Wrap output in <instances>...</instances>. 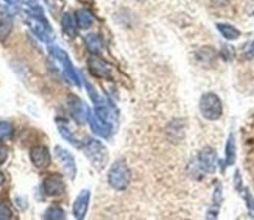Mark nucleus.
Wrapping results in <instances>:
<instances>
[{
	"mask_svg": "<svg viewBox=\"0 0 254 220\" xmlns=\"http://www.w3.org/2000/svg\"><path fill=\"white\" fill-rule=\"evenodd\" d=\"M83 151L86 153L87 159L92 162V166L97 170H102L106 167V162H108V151L105 148V146L102 144L100 141L92 139V138H87L83 144H81Z\"/></svg>",
	"mask_w": 254,
	"mask_h": 220,
	"instance_id": "nucleus-1",
	"label": "nucleus"
},
{
	"mask_svg": "<svg viewBox=\"0 0 254 220\" xmlns=\"http://www.w3.org/2000/svg\"><path fill=\"white\" fill-rule=\"evenodd\" d=\"M108 183L116 191H125L131 183V170L124 161L114 162L108 170Z\"/></svg>",
	"mask_w": 254,
	"mask_h": 220,
	"instance_id": "nucleus-2",
	"label": "nucleus"
},
{
	"mask_svg": "<svg viewBox=\"0 0 254 220\" xmlns=\"http://www.w3.org/2000/svg\"><path fill=\"white\" fill-rule=\"evenodd\" d=\"M200 113L207 120H218L223 114V103L214 92H207L200 98Z\"/></svg>",
	"mask_w": 254,
	"mask_h": 220,
	"instance_id": "nucleus-3",
	"label": "nucleus"
},
{
	"mask_svg": "<svg viewBox=\"0 0 254 220\" xmlns=\"http://www.w3.org/2000/svg\"><path fill=\"white\" fill-rule=\"evenodd\" d=\"M50 53H52V57L57 60V63L61 66L64 75L67 76L72 83H75L76 86H80L81 83L78 80V75H76L75 69L72 68V63H70V60L67 57V53H65L64 50H61V49H58V47H50Z\"/></svg>",
	"mask_w": 254,
	"mask_h": 220,
	"instance_id": "nucleus-4",
	"label": "nucleus"
},
{
	"mask_svg": "<svg viewBox=\"0 0 254 220\" xmlns=\"http://www.w3.org/2000/svg\"><path fill=\"white\" fill-rule=\"evenodd\" d=\"M55 158H57V161L61 166V169L64 170V173L67 175L70 180H73L76 177V164H75V159L70 153L65 148L57 146L55 147Z\"/></svg>",
	"mask_w": 254,
	"mask_h": 220,
	"instance_id": "nucleus-5",
	"label": "nucleus"
},
{
	"mask_svg": "<svg viewBox=\"0 0 254 220\" xmlns=\"http://www.w3.org/2000/svg\"><path fill=\"white\" fill-rule=\"evenodd\" d=\"M28 25L31 28V31L35 33V35L44 41V42H50L53 35H52V30L49 28V25L46 24V20H44V17H38V16H33L30 14L28 17Z\"/></svg>",
	"mask_w": 254,
	"mask_h": 220,
	"instance_id": "nucleus-6",
	"label": "nucleus"
},
{
	"mask_svg": "<svg viewBox=\"0 0 254 220\" xmlns=\"http://www.w3.org/2000/svg\"><path fill=\"white\" fill-rule=\"evenodd\" d=\"M42 189H44V194L49 197H58L64 194L65 183L60 175H49L42 183Z\"/></svg>",
	"mask_w": 254,
	"mask_h": 220,
	"instance_id": "nucleus-7",
	"label": "nucleus"
},
{
	"mask_svg": "<svg viewBox=\"0 0 254 220\" xmlns=\"http://www.w3.org/2000/svg\"><path fill=\"white\" fill-rule=\"evenodd\" d=\"M200 169L206 173H212L217 166V153L212 147H204L198 155Z\"/></svg>",
	"mask_w": 254,
	"mask_h": 220,
	"instance_id": "nucleus-8",
	"label": "nucleus"
},
{
	"mask_svg": "<svg viewBox=\"0 0 254 220\" xmlns=\"http://www.w3.org/2000/svg\"><path fill=\"white\" fill-rule=\"evenodd\" d=\"M30 159L36 169H46L50 164V153L44 146H36L30 150Z\"/></svg>",
	"mask_w": 254,
	"mask_h": 220,
	"instance_id": "nucleus-9",
	"label": "nucleus"
},
{
	"mask_svg": "<svg viewBox=\"0 0 254 220\" xmlns=\"http://www.w3.org/2000/svg\"><path fill=\"white\" fill-rule=\"evenodd\" d=\"M67 106L70 109V114L78 120L80 124H83L84 120L87 119V114H89V109H87V106L80 100L78 97L75 95H70L67 98Z\"/></svg>",
	"mask_w": 254,
	"mask_h": 220,
	"instance_id": "nucleus-10",
	"label": "nucleus"
},
{
	"mask_svg": "<svg viewBox=\"0 0 254 220\" xmlns=\"http://www.w3.org/2000/svg\"><path fill=\"white\" fill-rule=\"evenodd\" d=\"M87 64H89V69H91L92 75L98 76V78H103V80L111 78V69H109V66L103 60L95 57V55L89 58Z\"/></svg>",
	"mask_w": 254,
	"mask_h": 220,
	"instance_id": "nucleus-11",
	"label": "nucleus"
},
{
	"mask_svg": "<svg viewBox=\"0 0 254 220\" xmlns=\"http://www.w3.org/2000/svg\"><path fill=\"white\" fill-rule=\"evenodd\" d=\"M89 200H91V192L84 189L83 192H80V195L76 197V200L73 203V216L75 219H84L87 208H89Z\"/></svg>",
	"mask_w": 254,
	"mask_h": 220,
	"instance_id": "nucleus-12",
	"label": "nucleus"
},
{
	"mask_svg": "<svg viewBox=\"0 0 254 220\" xmlns=\"http://www.w3.org/2000/svg\"><path fill=\"white\" fill-rule=\"evenodd\" d=\"M87 120H89V124L92 127L94 133H97L98 136H103V138L109 136V127H111V125L105 124L103 120H100V119L97 117V114L89 113V114H87Z\"/></svg>",
	"mask_w": 254,
	"mask_h": 220,
	"instance_id": "nucleus-13",
	"label": "nucleus"
},
{
	"mask_svg": "<svg viewBox=\"0 0 254 220\" xmlns=\"http://www.w3.org/2000/svg\"><path fill=\"white\" fill-rule=\"evenodd\" d=\"M61 27L64 30L65 35L69 36H75L76 35V30H78V24H76V17L70 13H65L61 17Z\"/></svg>",
	"mask_w": 254,
	"mask_h": 220,
	"instance_id": "nucleus-14",
	"label": "nucleus"
},
{
	"mask_svg": "<svg viewBox=\"0 0 254 220\" xmlns=\"http://www.w3.org/2000/svg\"><path fill=\"white\" fill-rule=\"evenodd\" d=\"M57 125H58V131L61 133V136H63V138L67 139L72 146H75V147H81V144L78 142V138H76V136L73 135V131L67 127V124L63 122L61 119H57Z\"/></svg>",
	"mask_w": 254,
	"mask_h": 220,
	"instance_id": "nucleus-15",
	"label": "nucleus"
},
{
	"mask_svg": "<svg viewBox=\"0 0 254 220\" xmlns=\"http://www.w3.org/2000/svg\"><path fill=\"white\" fill-rule=\"evenodd\" d=\"M11 30H13V19L9 14L0 11V41H5L9 36Z\"/></svg>",
	"mask_w": 254,
	"mask_h": 220,
	"instance_id": "nucleus-16",
	"label": "nucleus"
},
{
	"mask_svg": "<svg viewBox=\"0 0 254 220\" xmlns=\"http://www.w3.org/2000/svg\"><path fill=\"white\" fill-rule=\"evenodd\" d=\"M75 17H76V24H78V28H81V30L91 28L92 24H94V17H92V14H91L87 9H80V11H76Z\"/></svg>",
	"mask_w": 254,
	"mask_h": 220,
	"instance_id": "nucleus-17",
	"label": "nucleus"
},
{
	"mask_svg": "<svg viewBox=\"0 0 254 220\" xmlns=\"http://www.w3.org/2000/svg\"><path fill=\"white\" fill-rule=\"evenodd\" d=\"M215 50L211 47H201L200 50L196 52V60L200 61L203 66H211L215 60Z\"/></svg>",
	"mask_w": 254,
	"mask_h": 220,
	"instance_id": "nucleus-18",
	"label": "nucleus"
},
{
	"mask_svg": "<svg viewBox=\"0 0 254 220\" xmlns=\"http://www.w3.org/2000/svg\"><path fill=\"white\" fill-rule=\"evenodd\" d=\"M217 28L220 31V35H222L228 41H234V39H237L240 36V31L236 27L229 25V24H217Z\"/></svg>",
	"mask_w": 254,
	"mask_h": 220,
	"instance_id": "nucleus-19",
	"label": "nucleus"
},
{
	"mask_svg": "<svg viewBox=\"0 0 254 220\" xmlns=\"http://www.w3.org/2000/svg\"><path fill=\"white\" fill-rule=\"evenodd\" d=\"M225 158H226V166H233L236 161V142H234V135H229L226 148H225Z\"/></svg>",
	"mask_w": 254,
	"mask_h": 220,
	"instance_id": "nucleus-20",
	"label": "nucleus"
},
{
	"mask_svg": "<svg viewBox=\"0 0 254 220\" xmlns=\"http://www.w3.org/2000/svg\"><path fill=\"white\" fill-rule=\"evenodd\" d=\"M86 46L92 53H98L102 50V39L98 35H87L86 36Z\"/></svg>",
	"mask_w": 254,
	"mask_h": 220,
	"instance_id": "nucleus-21",
	"label": "nucleus"
},
{
	"mask_svg": "<svg viewBox=\"0 0 254 220\" xmlns=\"http://www.w3.org/2000/svg\"><path fill=\"white\" fill-rule=\"evenodd\" d=\"M14 135V127L13 124L0 120V141H9Z\"/></svg>",
	"mask_w": 254,
	"mask_h": 220,
	"instance_id": "nucleus-22",
	"label": "nucleus"
},
{
	"mask_svg": "<svg viewBox=\"0 0 254 220\" xmlns=\"http://www.w3.org/2000/svg\"><path fill=\"white\" fill-rule=\"evenodd\" d=\"M44 219H47V220H63V219H65V213H64V210H61L60 206H50L49 210L44 213Z\"/></svg>",
	"mask_w": 254,
	"mask_h": 220,
	"instance_id": "nucleus-23",
	"label": "nucleus"
},
{
	"mask_svg": "<svg viewBox=\"0 0 254 220\" xmlns=\"http://www.w3.org/2000/svg\"><path fill=\"white\" fill-rule=\"evenodd\" d=\"M46 3H47L49 9L52 11V14H58L64 6L63 0H46Z\"/></svg>",
	"mask_w": 254,
	"mask_h": 220,
	"instance_id": "nucleus-24",
	"label": "nucleus"
},
{
	"mask_svg": "<svg viewBox=\"0 0 254 220\" xmlns=\"http://www.w3.org/2000/svg\"><path fill=\"white\" fill-rule=\"evenodd\" d=\"M240 192L244 194V199L247 200V206H248V211H250L251 217H254V200H253L251 194L248 192V189H242Z\"/></svg>",
	"mask_w": 254,
	"mask_h": 220,
	"instance_id": "nucleus-25",
	"label": "nucleus"
},
{
	"mask_svg": "<svg viewBox=\"0 0 254 220\" xmlns=\"http://www.w3.org/2000/svg\"><path fill=\"white\" fill-rule=\"evenodd\" d=\"M13 219V213L5 203H0V220H9Z\"/></svg>",
	"mask_w": 254,
	"mask_h": 220,
	"instance_id": "nucleus-26",
	"label": "nucleus"
},
{
	"mask_svg": "<svg viewBox=\"0 0 254 220\" xmlns=\"http://www.w3.org/2000/svg\"><path fill=\"white\" fill-rule=\"evenodd\" d=\"M244 57L247 60L254 58V41H251L250 44H247V47L244 49Z\"/></svg>",
	"mask_w": 254,
	"mask_h": 220,
	"instance_id": "nucleus-27",
	"label": "nucleus"
},
{
	"mask_svg": "<svg viewBox=\"0 0 254 220\" xmlns=\"http://www.w3.org/2000/svg\"><path fill=\"white\" fill-rule=\"evenodd\" d=\"M8 159V150L3 147V146H0V166Z\"/></svg>",
	"mask_w": 254,
	"mask_h": 220,
	"instance_id": "nucleus-28",
	"label": "nucleus"
},
{
	"mask_svg": "<svg viewBox=\"0 0 254 220\" xmlns=\"http://www.w3.org/2000/svg\"><path fill=\"white\" fill-rule=\"evenodd\" d=\"M5 183V175L2 173V172H0V186H2Z\"/></svg>",
	"mask_w": 254,
	"mask_h": 220,
	"instance_id": "nucleus-29",
	"label": "nucleus"
},
{
	"mask_svg": "<svg viewBox=\"0 0 254 220\" xmlns=\"http://www.w3.org/2000/svg\"><path fill=\"white\" fill-rule=\"evenodd\" d=\"M6 2H8V3H20L22 0H6Z\"/></svg>",
	"mask_w": 254,
	"mask_h": 220,
	"instance_id": "nucleus-30",
	"label": "nucleus"
},
{
	"mask_svg": "<svg viewBox=\"0 0 254 220\" xmlns=\"http://www.w3.org/2000/svg\"><path fill=\"white\" fill-rule=\"evenodd\" d=\"M139 2H142V0H139Z\"/></svg>",
	"mask_w": 254,
	"mask_h": 220,
	"instance_id": "nucleus-31",
	"label": "nucleus"
}]
</instances>
